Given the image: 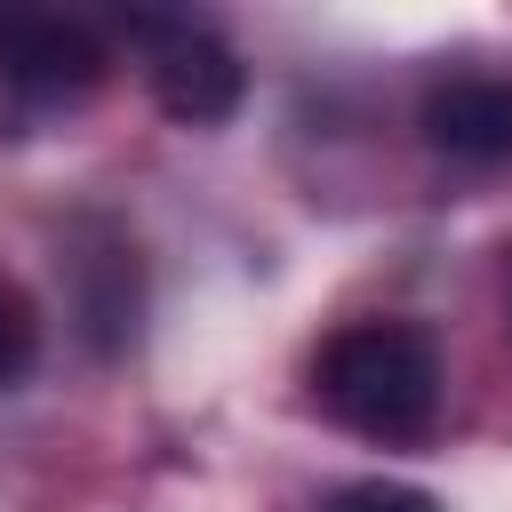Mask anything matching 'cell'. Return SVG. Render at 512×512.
Segmentation results:
<instances>
[{
	"instance_id": "1",
	"label": "cell",
	"mask_w": 512,
	"mask_h": 512,
	"mask_svg": "<svg viewBox=\"0 0 512 512\" xmlns=\"http://www.w3.org/2000/svg\"><path fill=\"white\" fill-rule=\"evenodd\" d=\"M440 384H448L440 376V344L424 328H408V320H352L312 352V400L344 432H360L376 448L432 440Z\"/></svg>"
},
{
	"instance_id": "2",
	"label": "cell",
	"mask_w": 512,
	"mask_h": 512,
	"mask_svg": "<svg viewBox=\"0 0 512 512\" xmlns=\"http://www.w3.org/2000/svg\"><path fill=\"white\" fill-rule=\"evenodd\" d=\"M128 32H136V48H144V88H152V104H160L168 120L216 128V120L240 112L248 64H240V48H232L224 32H208V24H192V16H128Z\"/></svg>"
},
{
	"instance_id": "3",
	"label": "cell",
	"mask_w": 512,
	"mask_h": 512,
	"mask_svg": "<svg viewBox=\"0 0 512 512\" xmlns=\"http://www.w3.org/2000/svg\"><path fill=\"white\" fill-rule=\"evenodd\" d=\"M112 72V48L80 16H40V8H0V96L32 112H64L96 96Z\"/></svg>"
},
{
	"instance_id": "4",
	"label": "cell",
	"mask_w": 512,
	"mask_h": 512,
	"mask_svg": "<svg viewBox=\"0 0 512 512\" xmlns=\"http://www.w3.org/2000/svg\"><path fill=\"white\" fill-rule=\"evenodd\" d=\"M416 128L440 160H464V168H496L512 160V72H448L424 88L416 104Z\"/></svg>"
},
{
	"instance_id": "5",
	"label": "cell",
	"mask_w": 512,
	"mask_h": 512,
	"mask_svg": "<svg viewBox=\"0 0 512 512\" xmlns=\"http://www.w3.org/2000/svg\"><path fill=\"white\" fill-rule=\"evenodd\" d=\"M32 360H40V312H32V296L0 272V384H24Z\"/></svg>"
},
{
	"instance_id": "6",
	"label": "cell",
	"mask_w": 512,
	"mask_h": 512,
	"mask_svg": "<svg viewBox=\"0 0 512 512\" xmlns=\"http://www.w3.org/2000/svg\"><path fill=\"white\" fill-rule=\"evenodd\" d=\"M320 512H448L432 488H408V480H344L320 496Z\"/></svg>"
}]
</instances>
